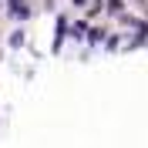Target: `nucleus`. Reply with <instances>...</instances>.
<instances>
[{
	"instance_id": "f257e3e1",
	"label": "nucleus",
	"mask_w": 148,
	"mask_h": 148,
	"mask_svg": "<svg viewBox=\"0 0 148 148\" xmlns=\"http://www.w3.org/2000/svg\"><path fill=\"white\" fill-rule=\"evenodd\" d=\"M10 7H14V17H17V20H27V14H30V10H27V3H20V0H10Z\"/></svg>"
},
{
	"instance_id": "f03ea898",
	"label": "nucleus",
	"mask_w": 148,
	"mask_h": 148,
	"mask_svg": "<svg viewBox=\"0 0 148 148\" xmlns=\"http://www.w3.org/2000/svg\"><path fill=\"white\" fill-rule=\"evenodd\" d=\"M74 3H84V0H74Z\"/></svg>"
}]
</instances>
